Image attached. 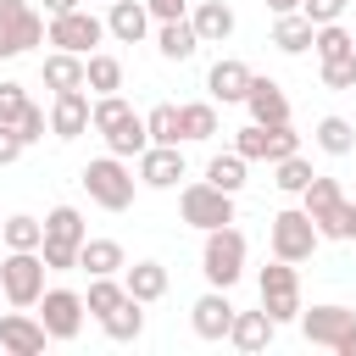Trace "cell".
<instances>
[{
	"mask_svg": "<svg viewBox=\"0 0 356 356\" xmlns=\"http://www.w3.org/2000/svg\"><path fill=\"white\" fill-rule=\"evenodd\" d=\"M245 167H250V161H245L239 150H222V156H211V161H206V184H217V189L239 195V189H245Z\"/></svg>",
	"mask_w": 356,
	"mask_h": 356,
	"instance_id": "33",
	"label": "cell"
},
{
	"mask_svg": "<svg viewBox=\"0 0 356 356\" xmlns=\"http://www.w3.org/2000/svg\"><path fill=\"white\" fill-rule=\"evenodd\" d=\"M100 328H106V339H117V345H128V339H139L145 334V300H122V306H111L106 317H100Z\"/></svg>",
	"mask_w": 356,
	"mask_h": 356,
	"instance_id": "27",
	"label": "cell"
},
{
	"mask_svg": "<svg viewBox=\"0 0 356 356\" xmlns=\"http://www.w3.org/2000/svg\"><path fill=\"white\" fill-rule=\"evenodd\" d=\"M78 6H83V0H44V11H50V17H61V11H78Z\"/></svg>",
	"mask_w": 356,
	"mask_h": 356,
	"instance_id": "47",
	"label": "cell"
},
{
	"mask_svg": "<svg viewBox=\"0 0 356 356\" xmlns=\"http://www.w3.org/2000/svg\"><path fill=\"white\" fill-rule=\"evenodd\" d=\"M312 39H317V22H312L306 11H284V17H273V44H278L284 56H306Z\"/></svg>",
	"mask_w": 356,
	"mask_h": 356,
	"instance_id": "24",
	"label": "cell"
},
{
	"mask_svg": "<svg viewBox=\"0 0 356 356\" xmlns=\"http://www.w3.org/2000/svg\"><path fill=\"white\" fill-rule=\"evenodd\" d=\"M22 111H28V89L11 83V78H0V122H17Z\"/></svg>",
	"mask_w": 356,
	"mask_h": 356,
	"instance_id": "43",
	"label": "cell"
},
{
	"mask_svg": "<svg viewBox=\"0 0 356 356\" xmlns=\"http://www.w3.org/2000/svg\"><path fill=\"white\" fill-rule=\"evenodd\" d=\"M44 345H50V328H44L33 312L17 306V312L0 317V350H6V356H39Z\"/></svg>",
	"mask_w": 356,
	"mask_h": 356,
	"instance_id": "14",
	"label": "cell"
},
{
	"mask_svg": "<svg viewBox=\"0 0 356 356\" xmlns=\"http://www.w3.org/2000/svg\"><path fill=\"white\" fill-rule=\"evenodd\" d=\"M156 50H161V61H189V56L200 50V33H195V22H189V17L156 22Z\"/></svg>",
	"mask_w": 356,
	"mask_h": 356,
	"instance_id": "25",
	"label": "cell"
},
{
	"mask_svg": "<svg viewBox=\"0 0 356 356\" xmlns=\"http://www.w3.org/2000/svg\"><path fill=\"white\" fill-rule=\"evenodd\" d=\"M150 22H156V17H150L145 0H111V6H106V33H111L117 44H139V39L150 33Z\"/></svg>",
	"mask_w": 356,
	"mask_h": 356,
	"instance_id": "19",
	"label": "cell"
},
{
	"mask_svg": "<svg viewBox=\"0 0 356 356\" xmlns=\"http://www.w3.org/2000/svg\"><path fill=\"white\" fill-rule=\"evenodd\" d=\"M145 128H150V145H184V117L172 100H156L145 111Z\"/></svg>",
	"mask_w": 356,
	"mask_h": 356,
	"instance_id": "31",
	"label": "cell"
},
{
	"mask_svg": "<svg viewBox=\"0 0 356 356\" xmlns=\"http://www.w3.org/2000/svg\"><path fill=\"white\" fill-rule=\"evenodd\" d=\"M39 78H44V89H50V95H61V89H89V56L50 50V56L39 61Z\"/></svg>",
	"mask_w": 356,
	"mask_h": 356,
	"instance_id": "18",
	"label": "cell"
},
{
	"mask_svg": "<svg viewBox=\"0 0 356 356\" xmlns=\"http://www.w3.org/2000/svg\"><path fill=\"white\" fill-rule=\"evenodd\" d=\"M39 256H44L50 273H72V267H78V245H61V239H44Z\"/></svg>",
	"mask_w": 356,
	"mask_h": 356,
	"instance_id": "42",
	"label": "cell"
},
{
	"mask_svg": "<svg viewBox=\"0 0 356 356\" xmlns=\"http://www.w3.org/2000/svg\"><path fill=\"white\" fill-rule=\"evenodd\" d=\"M22 150H28V145H22V134H17L11 122H0V167H11Z\"/></svg>",
	"mask_w": 356,
	"mask_h": 356,
	"instance_id": "45",
	"label": "cell"
},
{
	"mask_svg": "<svg viewBox=\"0 0 356 356\" xmlns=\"http://www.w3.org/2000/svg\"><path fill=\"white\" fill-rule=\"evenodd\" d=\"M100 6H111V0H100Z\"/></svg>",
	"mask_w": 356,
	"mask_h": 356,
	"instance_id": "52",
	"label": "cell"
},
{
	"mask_svg": "<svg viewBox=\"0 0 356 356\" xmlns=\"http://www.w3.org/2000/svg\"><path fill=\"white\" fill-rule=\"evenodd\" d=\"M100 39H111L106 33V17H95V11H61V17H50V28H44V44H56V50H72V56H95V44Z\"/></svg>",
	"mask_w": 356,
	"mask_h": 356,
	"instance_id": "10",
	"label": "cell"
},
{
	"mask_svg": "<svg viewBox=\"0 0 356 356\" xmlns=\"http://www.w3.org/2000/svg\"><path fill=\"white\" fill-rule=\"evenodd\" d=\"M0 245H6V250H39V245H44V217H28V211L6 217Z\"/></svg>",
	"mask_w": 356,
	"mask_h": 356,
	"instance_id": "32",
	"label": "cell"
},
{
	"mask_svg": "<svg viewBox=\"0 0 356 356\" xmlns=\"http://www.w3.org/2000/svg\"><path fill=\"white\" fill-rule=\"evenodd\" d=\"M89 128H95V100H89L83 89L50 95V134H56V139H78V134H89Z\"/></svg>",
	"mask_w": 356,
	"mask_h": 356,
	"instance_id": "13",
	"label": "cell"
},
{
	"mask_svg": "<svg viewBox=\"0 0 356 356\" xmlns=\"http://www.w3.org/2000/svg\"><path fill=\"white\" fill-rule=\"evenodd\" d=\"M0 228H6V217H0Z\"/></svg>",
	"mask_w": 356,
	"mask_h": 356,
	"instance_id": "51",
	"label": "cell"
},
{
	"mask_svg": "<svg viewBox=\"0 0 356 356\" xmlns=\"http://www.w3.org/2000/svg\"><path fill=\"white\" fill-rule=\"evenodd\" d=\"M312 50H317V61L350 56V50H356V33H350L345 22H323V28H317V39H312Z\"/></svg>",
	"mask_w": 356,
	"mask_h": 356,
	"instance_id": "36",
	"label": "cell"
},
{
	"mask_svg": "<svg viewBox=\"0 0 356 356\" xmlns=\"http://www.w3.org/2000/svg\"><path fill=\"white\" fill-rule=\"evenodd\" d=\"M256 295H261V306H267L273 323H300V273H295V261L273 256L256 273Z\"/></svg>",
	"mask_w": 356,
	"mask_h": 356,
	"instance_id": "6",
	"label": "cell"
},
{
	"mask_svg": "<svg viewBox=\"0 0 356 356\" xmlns=\"http://www.w3.org/2000/svg\"><path fill=\"white\" fill-rule=\"evenodd\" d=\"M128 267V250L117 245V239H83L78 245V273H89V278H106V273H122Z\"/></svg>",
	"mask_w": 356,
	"mask_h": 356,
	"instance_id": "23",
	"label": "cell"
},
{
	"mask_svg": "<svg viewBox=\"0 0 356 356\" xmlns=\"http://www.w3.org/2000/svg\"><path fill=\"white\" fill-rule=\"evenodd\" d=\"M323 83H328V89H356V50L323 61Z\"/></svg>",
	"mask_w": 356,
	"mask_h": 356,
	"instance_id": "41",
	"label": "cell"
},
{
	"mask_svg": "<svg viewBox=\"0 0 356 356\" xmlns=\"http://www.w3.org/2000/svg\"><path fill=\"white\" fill-rule=\"evenodd\" d=\"M334 356H356V328H350V334L339 339V350H334Z\"/></svg>",
	"mask_w": 356,
	"mask_h": 356,
	"instance_id": "50",
	"label": "cell"
},
{
	"mask_svg": "<svg viewBox=\"0 0 356 356\" xmlns=\"http://www.w3.org/2000/svg\"><path fill=\"white\" fill-rule=\"evenodd\" d=\"M178 217L189 222V228H222V222H234V195L228 189H217V184H206V178H195V184H178Z\"/></svg>",
	"mask_w": 356,
	"mask_h": 356,
	"instance_id": "7",
	"label": "cell"
},
{
	"mask_svg": "<svg viewBox=\"0 0 356 356\" xmlns=\"http://www.w3.org/2000/svg\"><path fill=\"white\" fill-rule=\"evenodd\" d=\"M300 206H306V217L317 222L323 239H345V206H350V195L339 189V178L312 172V184L300 189Z\"/></svg>",
	"mask_w": 356,
	"mask_h": 356,
	"instance_id": "8",
	"label": "cell"
},
{
	"mask_svg": "<svg viewBox=\"0 0 356 356\" xmlns=\"http://www.w3.org/2000/svg\"><path fill=\"white\" fill-rule=\"evenodd\" d=\"M345 239H350V245H356V200H350V206H345Z\"/></svg>",
	"mask_w": 356,
	"mask_h": 356,
	"instance_id": "49",
	"label": "cell"
},
{
	"mask_svg": "<svg viewBox=\"0 0 356 356\" xmlns=\"http://www.w3.org/2000/svg\"><path fill=\"white\" fill-rule=\"evenodd\" d=\"M234 300H228V289H206L195 306H189V328L200 334V339H228V328H234Z\"/></svg>",
	"mask_w": 356,
	"mask_h": 356,
	"instance_id": "16",
	"label": "cell"
},
{
	"mask_svg": "<svg viewBox=\"0 0 356 356\" xmlns=\"http://www.w3.org/2000/svg\"><path fill=\"white\" fill-rule=\"evenodd\" d=\"M178 117H184V145H206L217 134V100H189L178 106Z\"/></svg>",
	"mask_w": 356,
	"mask_h": 356,
	"instance_id": "30",
	"label": "cell"
},
{
	"mask_svg": "<svg viewBox=\"0 0 356 356\" xmlns=\"http://www.w3.org/2000/svg\"><path fill=\"white\" fill-rule=\"evenodd\" d=\"M122 89V61L111 50H95L89 56V95H117Z\"/></svg>",
	"mask_w": 356,
	"mask_h": 356,
	"instance_id": "34",
	"label": "cell"
},
{
	"mask_svg": "<svg viewBox=\"0 0 356 356\" xmlns=\"http://www.w3.org/2000/svg\"><path fill=\"white\" fill-rule=\"evenodd\" d=\"M44 239H61V245H83L89 239V222L78 206H50L44 211Z\"/></svg>",
	"mask_w": 356,
	"mask_h": 356,
	"instance_id": "29",
	"label": "cell"
},
{
	"mask_svg": "<svg viewBox=\"0 0 356 356\" xmlns=\"http://www.w3.org/2000/svg\"><path fill=\"white\" fill-rule=\"evenodd\" d=\"M134 167H139V184H145V189H178V178H184V150H178V145H145V156H139Z\"/></svg>",
	"mask_w": 356,
	"mask_h": 356,
	"instance_id": "17",
	"label": "cell"
},
{
	"mask_svg": "<svg viewBox=\"0 0 356 356\" xmlns=\"http://www.w3.org/2000/svg\"><path fill=\"white\" fill-rule=\"evenodd\" d=\"M245 111H250V122H289V95H284V83L278 78H250V95H245Z\"/></svg>",
	"mask_w": 356,
	"mask_h": 356,
	"instance_id": "20",
	"label": "cell"
},
{
	"mask_svg": "<svg viewBox=\"0 0 356 356\" xmlns=\"http://www.w3.org/2000/svg\"><path fill=\"white\" fill-rule=\"evenodd\" d=\"M317 245H323V234H317V222L306 217V206H284V211H273V222H267V250L273 256H284V261H312L317 256Z\"/></svg>",
	"mask_w": 356,
	"mask_h": 356,
	"instance_id": "4",
	"label": "cell"
},
{
	"mask_svg": "<svg viewBox=\"0 0 356 356\" xmlns=\"http://www.w3.org/2000/svg\"><path fill=\"white\" fill-rule=\"evenodd\" d=\"M128 300V284L117 278V273H106V278H89V295H83V306L95 312V317H106L111 306H122Z\"/></svg>",
	"mask_w": 356,
	"mask_h": 356,
	"instance_id": "35",
	"label": "cell"
},
{
	"mask_svg": "<svg viewBox=\"0 0 356 356\" xmlns=\"http://www.w3.org/2000/svg\"><path fill=\"white\" fill-rule=\"evenodd\" d=\"M356 328V312L350 306H339V300H323V306H300V334H306V345H323V350H339V339Z\"/></svg>",
	"mask_w": 356,
	"mask_h": 356,
	"instance_id": "12",
	"label": "cell"
},
{
	"mask_svg": "<svg viewBox=\"0 0 356 356\" xmlns=\"http://www.w3.org/2000/svg\"><path fill=\"white\" fill-rule=\"evenodd\" d=\"M261 128H267V122H261ZM295 150H300V134H295L289 122H273V128H267V167L284 161V156H295Z\"/></svg>",
	"mask_w": 356,
	"mask_h": 356,
	"instance_id": "39",
	"label": "cell"
},
{
	"mask_svg": "<svg viewBox=\"0 0 356 356\" xmlns=\"http://www.w3.org/2000/svg\"><path fill=\"white\" fill-rule=\"evenodd\" d=\"M345 6H350V0H300V11H306L317 28H323V22H339V17H345Z\"/></svg>",
	"mask_w": 356,
	"mask_h": 356,
	"instance_id": "44",
	"label": "cell"
},
{
	"mask_svg": "<svg viewBox=\"0 0 356 356\" xmlns=\"http://www.w3.org/2000/svg\"><path fill=\"white\" fill-rule=\"evenodd\" d=\"M245 256H250V239L222 222V228H206V245H200V278L211 289H234L245 278Z\"/></svg>",
	"mask_w": 356,
	"mask_h": 356,
	"instance_id": "2",
	"label": "cell"
},
{
	"mask_svg": "<svg viewBox=\"0 0 356 356\" xmlns=\"http://www.w3.org/2000/svg\"><path fill=\"white\" fill-rule=\"evenodd\" d=\"M145 6H150V17H156V22H172V17H189V6H195V0H145Z\"/></svg>",
	"mask_w": 356,
	"mask_h": 356,
	"instance_id": "46",
	"label": "cell"
},
{
	"mask_svg": "<svg viewBox=\"0 0 356 356\" xmlns=\"http://www.w3.org/2000/svg\"><path fill=\"white\" fill-rule=\"evenodd\" d=\"M95 134H100L106 150L122 156V161H139L145 145H150L145 111H134V106L122 100V89H117V95H95Z\"/></svg>",
	"mask_w": 356,
	"mask_h": 356,
	"instance_id": "1",
	"label": "cell"
},
{
	"mask_svg": "<svg viewBox=\"0 0 356 356\" xmlns=\"http://www.w3.org/2000/svg\"><path fill=\"white\" fill-rule=\"evenodd\" d=\"M267 11H273V17H284V11H300V0H267Z\"/></svg>",
	"mask_w": 356,
	"mask_h": 356,
	"instance_id": "48",
	"label": "cell"
},
{
	"mask_svg": "<svg viewBox=\"0 0 356 356\" xmlns=\"http://www.w3.org/2000/svg\"><path fill=\"white\" fill-rule=\"evenodd\" d=\"M122 284H128L134 300L156 306V300L167 295V267H161V261H134V267H122Z\"/></svg>",
	"mask_w": 356,
	"mask_h": 356,
	"instance_id": "26",
	"label": "cell"
},
{
	"mask_svg": "<svg viewBox=\"0 0 356 356\" xmlns=\"http://www.w3.org/2000/svg\"><path fill=\"white\" fill-rule=\"evenodd\" d=\"M273 334H278V323L267 317V306H256V312H234L228 345H234V350H245V356H256V350H267V345H273Z\"/></svg>",
	"mask_w": 356,
	"mask_h": 356,
	"instance_id": "21",
	"label": "cell"
},
{
	"mask_svg": "<svg viewBox=\"0 0 356 356\" xmlns=\"http://www.w3.org/2000/svg\"><path fill=\"white\" fill-rule=\"evenodd\" d=\"M189 22H195L200 44L234 39V6H228V0H195V6H189Z\"/></svg>",
	"mask_w": 356,
	"mask_h": 356,
	"instance_id": "22",
	"label": "cell"
},
{
	"mask_svg": "<svg viewBox=\"0 0 356 356\" xmlns=\"http://www.w3.org/2000/svg\"><path fill=\"white\" fill-rule=\"evenodd\" d=\"M44 256L39 250H6L0 256V295L11 300V306H22V312H33L39 306V295H44Z\"/></svg>",
	"mask_w": 356,
	"mask_h": 356,
	"instance_id": "5",
	"label": "cell"
},
{
	"mask_svg": "<svg viewBox=\"0 0 356 356\" xmlns=\"http://www.w3.org/2000/svg\"><path fill=\"white\" fill-rule=\"evenodd\" d=\"M250 78H256V72H250L239 56H222V61H211V72H206V95H211L217 106H245Z\"/></svg>",
	"mask_w": 356,
	"mask_h": 356,
	"instance_id": "15",
	"label": "cell"
},
{
	"mask_svg": "<svg viewBox=\"0 0 356 356\" xmlns=\"http://www.w3.org/2000/svg\"><path fill=\"white\" fill-rule=\"evenodd\" d=\"M44 17L33 11V0H0V61L28 56L33 44H44Z\"/></svg>",
	"mask_w": 356,
	"mask_h": 356,
	"instance_id": "9",
	"label": "cell"
},
{
	"mask_svg": "<svg viewBox=\"0 0 356 356\" xmlns=\"http://www.w3.org/2000/svg\"><path fill=\"white\" fill-rule=\"evenodd\" d=\"M83 295L78 289H67V284H56V289H44L39 295V323L50 328V339L56 345H67V339H78L83 334Z\"/></svg>",
	"mask_w": 356,
	"mask_h": 356,
	"instance_id": "11",
	"label": "cell"
},
{
	"mask_svg": "<svg viewBox=\"0 0 356 356\" xmlns=\"http://www.w3.org/2000/svg\"><path fill=\"white\" fill-rule=\"evenodd\" d=\"M312 139H317L323 156H350V150H356V128H350V117H317Z\"/></svg>",
	"mask_w": 356,
	"mask_h": 356,
	"instance_id": "28",
	"label": "cell"
},
{
	"mask_svg": "<svg viewBox=\"0 0 356 356\" xmlns=\"http://www.w3.org/2000/svg\"><path fill=\"white\" fill-rule=\"evenodd\" d=\"M234 150H239L245 161H267V128H261V122L234 128Z\"/></svg>",
	"mask_w": 356,
	"mask_h": 356,
	"instance_id": "38",
	"label": "cell"
},
{
	"mask_svg": "<svg viewBox=\"0 0 356 356\" xmlns=\"http://www.w3.org/2000/svg\"><path fill=\"white\" fill-rule=\"evenodd\" d=\"M78 184L89 189V200H95L100 211H128V206H134V184H139V178H134V167H128L122 156H111V150H106V156H95V161L78 172Z\"/></svg>",
	"mask_w": 356,
	"mask_h": 356,
	"instance_id": "3",
	"label": "cell"
},
{
	"mask_svg": "<svg viewBox=\"0 0 356 356\" xmlns=\"http://www.w3.org/2000/svg\"><path fill=\"white\" fill-rule=\"evenodd\" d=\"M11 128H17V134H22V145H39V139H44V134H50V111H44V106H33V100H28V111H22V117H17V122H11Z\"/></svg>",
	"mask_w": 356,
	"mask_h": 356,
	"instance_id": "40",
	"label": "cell"
},
{
	"mask_svg": "<svg viewBox=\"0 0 356 356\" xmlns=\"http://www.w3.org/2000/svg\"><path fill=\"white\" fill-rule=\"evenodd\" d=\"M273 184L284 189V195H300L306 184H312V161L295 150V156H284V161H273Z\"/></svg>",
	"mask_w": 356,
	"mask_h": 356,
	"instance_id": "37",
	"label": "cell"
}]
</instances>
